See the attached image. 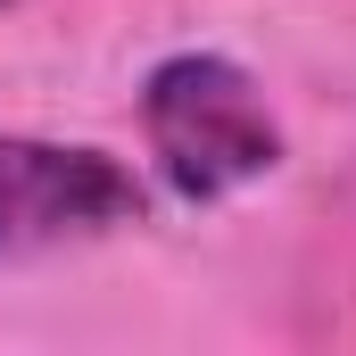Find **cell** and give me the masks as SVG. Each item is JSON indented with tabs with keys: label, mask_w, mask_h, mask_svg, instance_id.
<instances>
[{
	"label": "cell",
	"mask_w": 356,
	"mask_h": 356,
	"mask_svg": "<svg viewBox=\"0 0 356 356\" xmlns=\"http://www.w3.org/2000/svg\"><path fill=\"white\" fill-rule=\"evenodd\" d=\"M141 141H149L158 182L191 207H216L282 166V124H273L257 75L241 58H216V50H182V58L149 67Z\"/></svg>",
	"instance_id": "cell-1"
},
{
	"label": "cell",
	"mask_w": 356,
	"mask_h": 356,
	"mask_svg": "<svg viewBox=\"0 0 356 356\" xmlns=\"http://www.w3.org/2000/svg\"><path fill=\"white\" fill-rule=\"evenodd\" d=\"M141 216H149V191L133 182L124 158H108L91 141L0 133V257L75 249V241L124 232Z\"/></svg>",
	"instance_id": "cell-2"
},
{
	"label": "cell",
	"mask_w": 356,
	"mask_h": 356,
	"mask_svg": "<svg viewBox=\"0 0 356 356\" xmlns=\"http://www.w3.org/2000/svg\"><path fill=\"white\" fill-rule=\"evenodd\" d=\"M0 8H8V0H0Z\"/></svg>",
	"instance_id": "cell-3"
}]
</instances>
